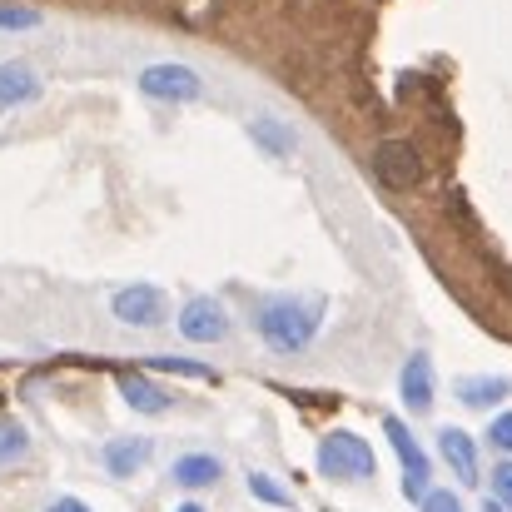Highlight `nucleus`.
<instances>
[{"label": "nucleus", "mask_w": 512, "mask_h": 512, "mask_svg": "<svg viewBox=\"0 0 512 512\" xmlns=\"http://www.w3.org/2000/svg\"><path fill=\"white\" fill-rule=\"evenodd\" d=\"M259 334L279 353H299V348H309L319 339V304H309V299H274L259 314Z\"/></svg>", "instance_id": "1"}, {"label": "nucleus", "mask_w": 512, "mask_h": 512, "mask_svg": "<svg viewBox=\"0 0 512 512\" xmlns=\"http://www.w3.org/2000/svg\"><path fill=\"white\" fill-rule=\"evenodd\" d=\"M319 468H324V478H334V483H348V478H373V468H378V458H373V448L358 438V433H329L324 443H319Z\"/></svg>", "instance_id": "2"}, {"label": "nucleus", "mask_w": 512, "mask_h": 512, "mask_svg": "<svg viewBox=\"0 0 512 512\" xmlns=\"http://www.w3.org/2000/svg\"><path fill=\"white\" fill-rule=\"evenodd\" d=\"M373 174H378L383 189H398V194L418 189V184H423V155H418V145H408V140H383V145L373 150Z\"/></svg>", "instance_id": "3"}, {"label": "nucleus", "mask_w": 512, "mask_h": 512, "mask_svg": "<svg viewBox=\"0 0 512 512\" xmlns=\"http://www.w3.org/2000/svg\"><path fill=\"white\" fill-rule=\"evenodd\" d=\"M383 433H388V443H393V453H398V463H403V493L418 503V498L428 493V453L418 448V438L408 433L403 418H383Z\"/></svg>", "instance_id": "4"}, {"label": "nucleus", "mask_w": 512, "mask_h": 512, "mask_svg": "<svg viewBox=\"0 0 512 512\" xmlns=\"http://www.w3.org/2000/svg\"><path fill=\"white\" fill-rule=\"evenodd\" d=\"M110 309H115V319L130 324V329H155V324L165 319V294L150 289V284H130V289L115 294Z\"/></svg>", "instance_id": "5"}, {"label": "nucleus", "mask_w": 512, "mask_h": 512, "mask_svg": "<svg viewBox=\"0 0 512 512\" xmlns=\"http://www.w3.org/2000/svg\"><path fill=\"white\" fill-rule=\"evenodd\" d=\"M140 90L155 95V100H199L204 85H199V75L189 65H150L140 75Z\"/></svg>", "instance_id": "6"}, {"label": "nucleus", "mask_w": 512, "mask_h": 512, "mask_svg": "<svg viewBox=\"0 0 512 512\" xmlns=\"http://www.w3.org/2000/svg\"><path fill=\"white\" fill-rule=\"evenodd\" d=\"M179 334L189 343H219L229 334V314L214 299H189L184 314H179Z\"/></svg>", "instance_id": "7"}, {"label": "nucleus", "mask_w": 512, "mask_h": 512, "mask_svg": "<svg viewBox=\"0 0 512 512\" xmlns=\"http://www.w3.org/2000/svg\"><path fill=\"white\" fill-rule=\"evenodd\" d=\"M398 388H403L408 413H428V403H433V358H428V353H413V358L403 363Z\"/></svg>", "instance_id": "8"}, {"label": "nucleus", "mask_w": 512, "mask_h": 512, "mask_svg": "<svg viewBox=\"0 0 512 512\" xmlns=\"http://www.w3.org/2000/svg\"><path fill=\"white\" fill-rule=\"evenodd\" d=\"M438 448H443L448 468H453L463 483H478V448H473V438H468L463 428H443V433H438Z\"/></svg>", "instance_id": "9"}, {"label": "nucleus", "mask_w": 512, "mask_h": 512, "mask_svg": "<svg viewBox=\"0 0 512 512\" xmlns=\"http://www.w3.org/2000/svg\"><path fill=\"white\" fill-rule=\"evenodd\" d=\"M150 453H155L150 438H115V443L105 448V468H110L115 478H135V473L150 463Z\"/></svg>", "instance_id": "10"}, {"label": "nucleus", "mask_w": 512, "mask_h": 512, "mask_svg": "<svg viewBox=\"0 0 512 512\" xmlns=\"http://www.w3.org/2000/svg\"><path fill=\"white\" fill-rule=\"evenodd\" d=\"M120 393L135 413H165L170 408V393L160 383H150L145 373H120Z\"/></svg>", "instance_id": "11"}, {"label": "nucleus", "mask_w": 512, "mask_h": 512, "mask_svg": "<svg viewBox=\"0 0 512 512\" xmlns=\"http://www.w3.org/2000/svg\"><path fill=\"white\" fill-rule=\"evenodd\" d=\"M224 478V468H219V458H209V453H184L179 463H174V483L179 488H214Z\"/></svg>", "instance_id": "12"}, {"label": "nucleus", "mask_w": 512, "mask_h": 512, "mask_svg": "<svg viewBox=\"0 0 512 512\" xmlns=\"http://www.w3.org/2000/svg\"><path fill=\"white\" fill-rule=\"evenodd\" d=\"M35 90H40V80L30 75V65H0V110H10V105H25V100H35Z\"/></svg>", "instance_id": "13"}, {"label": "nucleus", "mask_w": 512, "mask_h": 512, "mask_svg": "<svg viewBox=\"0 0 512 512\" xmlns=\"http://www.w3.org/2000/svg\"><path fill=\"white\" fill-rule=\"evenodd\" d=\"M458 398L468 408H493L498 398H508V378H458Z\"/></svg>", "instance_id": "14"}, {"label": "nucleus", "mask_w": 512, "mask_h": 512, "mask_svg": "<svg viewBox=\"0 0 512 512\" xmlns=\"http://www.w3.org/2000/svg\"><path fill=\"white\" fill-rule=\"evenodd\" d=\"M25 453H30L25 428H20V423H10V418H0V468H5V463H20Z\"/></svg>", "instance_id": "15"}, {"label": "nucleus", "mask_w": 512, "mask_h": 512, "mask_svg": "<svg viewBox=\"0 0 512 512\" xmlns=\"http://www.w3.org/2000/svg\"><path fill=\"white\" fill-rule=\"evenodd\" d=\"M254 140H259L264 150H274V155H289V150H294V135H289L284 125H274V120H254Z\"/></svg>", "instance_id": "16"}, {"label": "nucleus", "mask_w": 512, "mask_h": 512, "mask_svg": "<svg viewBox=\"0 0 512 512\" xmlns=\"http://www.w3.org/2000/svg\"><path fill=\"white\" fill-rule=\"evenodd\" d=\"M249 493H254L259 503H274V508H294V498H289V493H284V488H279V483H274L269 473H249Z\"/></svg>", "instance_id": "17"}, {"label": "nucleus", "mask_w": 512, "mask_h": 512, "mask_svg": "<svg viewBox=\"0 0 512 512\" xmlns=\"http://www.w3.org/2000/svg\"><path fill=\"white\" fill-rule=\"evenodd\" d=\"M150 368H155V373H179V378H214L204 363H189V358H165V353H160V358H150Z\"/></svg>", "instance_id": "18"}, {"label": "nucleus", "mask_w": 512, "mask_h": 512, "mask_svg": "<svg viewBox=\"0 0 512 512\" xmlns=\"http://www.w3.org/2000/svg\"><path fill=\"white\" fill-rule=\"evenodd\" d=\"M493 503L512 512V463H498V473H493Z\"/></svg>", "instance_id": "19"}, {"label": "nucleus", "mask_w": 512, "mask_h": 512, "mask_svg": "<svg viewBox=\"0 0 512 512\" xmlns=\"http://www.w3.org/2000/svg\"><path fill=\"white\" fill-rule=\"evenodd\" d=\"M418 503H423V512H468V508H463V503H458V493H443V488H433V493H423Z\"/></svg>", "instance_id": "20"}, {"label": "nucleus", "mask_w": 512, "mask_h": 512, "mask_svg": "<svg viewBox=\"0 0 512 512\" xmlns=\"http://www.w3.org/2000/svg\"><path fill=\"white\" fill-rule=\"evenodd\" d=\"M488 443H498L503 453H512V413H498L493 428H488Z\"/></svg>", "instance_id": "21"}, {"label": "nucleus", "mask_w": 512, "mask_h": 512, "mask_svg": "<svg viewBox=\"0 0 512 512\" xmlns=\"http://www.w3.org/2000/svg\"><path fill=\"white\" fill-rule=\"evenodd\" d=\"M0 25H35L30 10H0Z\"/></svg>", "instance_id": "22"}, {"label": "nucleus", "mask_w": 512, "mask_h": 512, "mask_svg": "<svg viewBox=\"0 0 512 512\" xmlns=\"http://www.w3.org/2000/svg\"><path fill=\"white\" fill-rule=\"evenodd\" d=\"M45 512H90V508H85L80 498H55V503H50Z\"/></svg>", "instance_id": "23"}, {"label": "nucleus", "mask_w": 512, "mask_h": 512, "mask_svg": "<svg viewBox=\"0 0 512 512\" xmlns=\"http://www.w3.org/2000/svg\"><path fill=\"white\" fill-rule=\"evenodd\" d=\"M179 512H204V508H199V503H184V508H179Z\"/></svg>", "instance_id": "24"}, {"label": "nucleus", "mask_w": 512, "mask_h": 512, "mask_svg": "<svg viewBox=\"0 0 512 512\" xmlns=\"http://www.w3.org/2000/svg\"><path fill=\"white\" fill-rule=\"evenodd\" d=\"M483 512H503V508H498V503H488V508H483Z\"/></svg>", "instance_id": "25"}]
</instances>
